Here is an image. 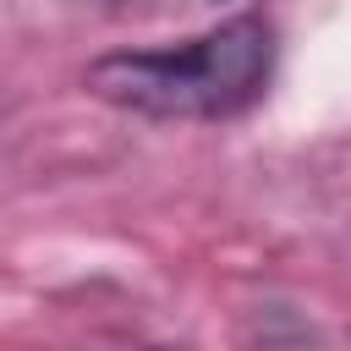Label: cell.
Wrapping results in <instances>:
<instances>
[{"label": "cell", "instance_id": "cell-1", "mask_svg": "<svg viewBox=\"0 0 351 351\" xmlns=\"http://www.w3.org/2000/svg\"><path fill=\"white\" fill-rule=\"evenodd\" d=\"M274 49L263 16H230L186 44L99 55L82 71V88L143 121H230L263 99Z\"/></svg>", "mask_w": 351, "mask_h": 351}]
</instances>
